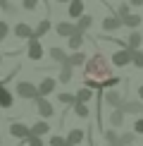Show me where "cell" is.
<instances>
[{
    "label": "cell",
    "mask_w": 143,
    "mask_h": 146,
    "mask_svg": "<svg viewBox=\"0 0 143 146\" xmlns=\"http://www.w3.org/2000/svg\"><path fill=\"white\" fill-rule=\"evenodd\" d=\"M86 72H83V82L91 89H105V82L110 77V65H107V58L95 53L91 60H86Z\"/></svg>",
    "instance_id": "6da1fadb"
},
{
    "label": "cell",
    "mask_w": 143,
    "mask_h": 146,
    "mask_svg": "<svg viewBox=\"0 0 143 146\" xmlns=\"http://www.w3.org/2000/svg\"><path fill=\"white\" fill-rule=\"evenodd\" d=\"M14 91H17V96L19 98H26V101H33L36 96H38V91H36V84L33 82H17V86H14Z\"/></svg>",
    "instance_id": "7a4b0ae2"
},
{
    "label": "cell",
    "mask_w": 143,
    "mask_h": 146,
    "mask_svg": "<svg viewBox=\"0 0 143 146\" xmlns=\"http://www.w3.org/2000/svg\"><path fill=\"white\" fill-rule=\"evenodd\" d=\"M36 110H38V115L43 120H48V117H52L55 115V108H52V103L48 101V96H36Z\"/></svg>",
    "instance_id": "3957f363"
},
{
    "label": "cell",
    "mask_w": 143,
    "mask_h": 146,
    "mask_svg": "<svg viewBox=\"0 0 143 146\" xmlns=\"http://www.w3.org/2000/svg\"><path fill=\"white\" fill-rule=\"evenodd\" d=\"M43 46H41V38H29V46H26V58L29 60H41L43 58Z\"/></svg>",
    "instance_id": "277c9868"
},
{
    "label": "cell",
    "mask_w": 143,
    "mask_h": 146,
    "mask_svg": "<svg viewBox=\"0 0 143 146\" xmlns=\"http://www.w3.org/2000/svg\"><path fill=\"white\" fill-rule=\"evenodd\" d=\"M129 62H131V50H129V48H122V50L112 53V65H117V67H127Z\"/></svg>",
    "instance_id": "5b68a950"
},
{
    "label": "cell",
    "mask_w": 143,
    "mask_h": 146,
    "mask_svg": "<svg viewBox=\"0 0 143 146\" xmlns=\"http://www.w3.org/2000/svg\"><path fill=\"white\" fill-rule=\"evenodd\" d=\"M10 134L14 139H26L31 134V127L24 125V122H10Z\"/></svg>",
    "instance_id": "8992f818"
},
{
    "label": "cell",
    "mask_w": 143,
    "mask_h": 146,
    "mask_svg": "<svg viewBox=\"0 0 143 146\" xmlns=\"http://www.w3.org/2000/svg\"><path fill=\"white\" fill-rule=\"evenodd\" d=\"M55 86H57V82L52 77H45L41 84H36V91H38V96H50L52 91H55Z\"/></svg>",
    "instance_id": "52a82bcc"
},
{
    "label": "cell",
    "mask_w": 143,
    "mask_h": 146,
    "mask_svg": "<svg viewBox=\"0 0 143 146\" xmlns=\"http://www.w3.org/2000/svg\"><path fill=\"white\" fill-rule=\"evenodd\" d=\"M119 108H122V113L124 115H138V113H143V103L141 101H122L119 103Z\"/></svg>",
    "instance_id": "ba28073f"
},
{
    "label": "cell",
    "mask_w": 143,
    "mask_h": 146,
    "mask_svg": "<svg viewBox=\"0 0 143 146\" xmlns=\"http://www.w3.org/2000/svg\"><path fill=\"white\" fill-rule=\"evenodd\" d=\"M103 98H105V103H107V106H110V108H119V103H122V101H124V96H122V94H119V91H117V89H107V91H105V96H103Z\"/></svg>",
    "instance_id": "9c48e42d"
},
{
    "label": "cell",
    "mask_w": 143,
    "mask_h": 146,
    "mask_svg": "<svg viewBox=\"0 0 143 146\" xmlns=\"http://www.w3.org/2000/svg\"><path fill=\"white\" fill-rule=\"evenodd\" d=\"M141 43H143V36H141L138 29L129 31V36H127V48H129V50H136V48H141Z\"/></svg>",
    "instance_id": "30bf717a"
},
{
    "label": "cell",
    "mask_w": 143,
    "mask_h": 146,
    "mask_svg": "<svg viewBox=\"0 0 143 146\" xmlns=\"http://www.w3.org/2000/svg\"><path fill=\"white\" fill-rule=\"evenodd\" d=\"M76 31V27L72 22H57V27H55V34L57 36H62V38H67V36H72Z\"/></svg>",
    "instance_id": "8fae6325"
},
{
    "label": "cell",
    "mask_w": 143,
    "mask_h": 146,
    "mask_svg": "<svg viewBox=\"0 0 143 146\" xmlns=\"http://www.w3.org/2000/svg\"><path fill=\"white\" fill-rule=\"evenodd\" d=\"M91 24H93V17L83 12L81 17H76V24H74V27H76V31H79V34H83V31H88V29H91Z\"/></svg>",
    "instance_id": "7c38bea8"
},
{
    "label": "cell",
    "mask_w": 143,
    "mask_h": 146,
    "mask_svg": "<svg viewBox=\"0 0 143 146\" xmlns=\"http://www.w3.org/2000/svg\"><path fill=\"white\" fill-rule=\"evenodd\" d=\"M12 31H14V36H17V38H24V41H29V38H31V34H33V29L29 27V24L19 22L14 29H12Z\"/></svg>",
    "instance_id": "4fadbf2b"
},
{
    "label": "cell",
    "mask_w": 143,
    "mask_h": 146,
    "mask_svg": "<svg viewBox=\"0 0 143 146\" xmlns=\"http://www.w3.org/2000/svg\"><path fill=\"white\" fill-rule=\"evenodd\" d=\"M69 17L72 19H76V17H81L83 12H86V7H83V0H69Z\"/></svg>",
    "instance_id": "5bb4252c"
},
{
    "label": "cell",
    "mask_w": 143,
    "mask_h": 146,
    "mask_svg": "<svg viewBox=\"0 0 143 146\" xmlns=\"http://www.w3.org/2000/svg\"><path fill=\"white\" fill-rule=\"evenodd\" d=\"M12 103H14V96H12V91L10 89H5V86H0V108H12Z\"/></svg>",
    "instance_id": "9a60e30c"
},
{
    "label": "cell",
    "mask_w": 143,
    "mask_h": 146,
    "mask_svg": "<svg viewBox=\"0 0 143 146\" xmlns=\"http://www.w3.org/2000/svg\"><path fill=\"white\" fill-rule=\"evenodd\" d=\"M119 27H122V19H119L117 15H110V17L103 19V29H105V31H117Z\"/></svg>",
    "instance_id": "2e32d148"
},
{
    "label": "cell",
    "mask_w": 143,
    "mask_h": 146,
    "mask_svg": "<svg viewBox=\"0 0 143 146\" xmlns=\"http://www.w3.org/2000/svg\"><path fill=\"white\" fill-rule=\"evenodd\" d=\"M67 65H72V67H81L83 62H86V55H83L81 50H74L72 55H67V60H64Z\"/></svg>",
    "instance_id": "e0dca14e"
},
{
    "label": "cell",
    "mask_w": 143,
    "mask_h": 146,
    "mask_svg": "<svg viewBox=\"0 0 143 146\" xmlns=\"http://www.w3.org/2000/svg\"><path fill=\"white\" fill-rule=\"evenodd\" d=\"M72 70H74V67H72V65H67V62L60 65V84H69V82H72V74H74Z\"/></svg>",
    "instance_id": "ac0fdd59"
},
{
    "label": "cell",
    "mask_w": 143,
    "mask_h": 146,
    "mask_svg": "<svg viewBox=\"0 0 143 146\" xmlns=\"http://www.w3.org/2000/svg\"><path fill=\"white\" fill-rule=\"evenodd\" d=\"M122 24H124V27H129V29H138V24H141V15H134V12H129V15H124V17H122Z\"/></svg>",
    "instance_id": "d6986e66"
},
{
    "label": "cell",
    "mask_w": 143,
    "mask_h": 146,
    "mask_svg": "<svg viewBox=\"0 0 143 146\" xmlns=\"http://www.w3.org/2000/svg\"><path fill=\"white\" fill-rule=\"evenodd\" d=\"M50 31V19H43V22H38V27L33 29V34H31V38H43V36Z\"/></svg>",
    "instance_id": "ffe728a7"
},
{
    "label": "cell",
    "mask_w": 143,
    "mask_h": 146,
    "mask_svg": "<svg viewBox=\"0 0 143 146\" xmlns=\"http://www.w3.org/2000/svg\"><path fill=\"white\" fill-rule=\"evenodd\" d=\"M48 132H50V125L45 120H38L36 125H31V134H36V137H45Z\"/></svg>",
    "instance_id": "44dd1931"
},
{
    "label": "cell",
    "mask_w": 143,
    "mask_h": 146,
    "mask_svg": "<svg viewBox=\"0 0 143 146\" xmlns=\"http://www.w3.org/2000/svg\"><path fill=\"white\" fill-rule=\"evenodd\" d=\"M107 122H110V127H122V122H124L122 108H115V110L110 113V117H107Z\"/></svg>",
    "instance_id": "7402d4cb"
},
{
    "label": "cell",
    "mask_w": 143,
    "mask_h": 146,
    "mask_svg": "<svg viewBox=\"0 0 143 146\" xmlns=\"http://www.w3.org/2000/svg\"><path fill=\"white\" fill-rule=\"evenodd\" d=\"M67 41H69V50H79V48L83 46V34L74 31L72 36H67Z\"/></svg>",
    "instance_id": "603a6c76"
},
{
    "label": "cell",
    "mask_w": 143,
    "mask_h": 146,
    "mask_svg": "<svg viewBox=\"0 0 143 146\" xmlns=\"http://www.w3.org/2000/svg\"><path fill=\"white\" fill-rule=\"evenodd\" d=\"M74 98L79 101V103H88V101L93 98V89H91V86H83V89H79V91L74 94Z\"/></svg>",
    "instance_id": "cb8c5ba5"
},
{
    "label": "cell",
    "mask_w": 143,
    "mask_h": 146,
    "mask_svg": "<svg viewBox=\"0 0 143 146\" xmlns=\"http://www.w3.org/2000/svg\"><path fill=\"white\" fill-rule=\"evenodd\" d=\"M83 137H86V134H83V129H72V132H69V134L64 137V139H67V144H74V146H79V144L83 141Z\"/></svg>",
    "instance_id": "d4e9b609"
},
{
    "label": "cell",
    "mask_w": 143,
    "mask_h": 146,
    "mask_svg": "<svg viewBox=\"0 0 143 146\" xmlns=\"http://www.w3.org/2000/svg\"><path fill=\"white\" fill-rule=\"evenodd\" d=\"M74 115H76V117H81V120H86L88 115H91V110H88V106H86V103L74 101Z\"/></svg>",
    "instance_id": "484cf974"
},
{
    "label": "cell",
    "mask_w": 143,
    "mask_h": 146,
    "mask_svg": "<svg viewBox=\"0 0 143 146\" xmlns=\"http://www.w3.org/2000/svg\"><path fill=\"white\" fill-rule=\"evenodd\" d=\"M48 53H50V60H55V62H60V65L67 60V53H64L62 48H50Z\"/></svg>",
    "instance_id": "4316f807"
},
{
    "label": "cell",
    "mask_w": 143,
    "mask_h": 146,
    "mask_svg": "<svg viewBox=\"0 0 143 146\" xmlns=\"http://www.w3.org/2000/svg\"><path fill=\"white\" fill-rule=\"evenodd\" d=\"M136 141V132H124V134H119V146H131Z\"/></svg>",
    "instance_id": "83f0119b"
},
{
    "label": "cell",
    "mask_w": 143,
    "mask_h": 146,
    "mask_svg": "<svg viewBox=\"0 0 143 146\" xmlns=\"http://www.w3.org/2000/svg\"><path fill=\"white\" fill-rule=\"evenodd\" d=\"M131 65H136L138 70H143V50H131Z\"/></svg>",
    "instance_id": "f1b7e54d"
},
{
    "label": "cell",
    "mask_w": 143,
    "mask_h": 146,
    "mask_svg": "<svg viewBox=\"0 0 143 146\" xmlns=\"http://www.w3.org/2000/svg\"><path fill=\"white\" fill-rule=\"evenodd\" d=\"M24 146H45L43 144V137H36V134H29L26 139H22Z\"/></svg>",
    "instance_id": "f546056e"
},
{
    "label": "cell",
    "mask_w": 143,
    "mask_h": 146,
    "mask_svg": "<svg viewBox=\"0 0 143 146\" xmlns=\"http://www.w3.org/2000/svg\"><path fill=\"white\" fill-rule=\"evenodd\" d=\"M0 12H7V15H17V5L10 0H0Z\"/></svg>",
    "instance_id": "4dcf8cb0"
},
{
    "label": "cell",
    "mask_w": 143,
    "mask_h": 146,
    "mask_svg": "<svg viewBox=\"0 0 143 146\" xmlns=\"http://www.w3.org/2000/svg\"><path fill=\"white\" fill-rule=\"evenodd\" d=\"M57 101L64 103V106H74V94H67V91H62V94H57Z\"/></svg>",
    "instance_id": "1f68e13d"
},
{
    "label": "cell",
    "mask_w": 143,
    "mask_h": 146,
    "mask_svg": "<svg viewBox=\"0 0 143 146\" xmlns=\"http://www.w3.org/2000/svg\"><path fill=\"white\" fill-rule=\"evenodd\" d=\"M105 141H107V144H119L117 129H105Z\"/></svg>",
    "instance_id": "d6a6232c"
},
{
    "label": "cell",
    "mask_w": 143,
    "mask_h": 146,
    "mask_svg": "<svg viewBox=\"0 0 143 146\" xmlns=\"http://www.w3.org/2000/svg\"><path fill=\"white\" fill-rule=\"evenodd\" d=\"M129 12H131V5H127V3H122V5H119V7L115 10V15L119 17V19H122V17H124V15H129Z\"/></svg>",
    "instance_id": "836d02e7"
},
{
    "label": "cell",
    "mask_w": 143,
    "mask_h": 146,
    "mask_svg": "<svg viewBox=\"0 0 143 146\" xmlns=\"http://www.w3.org/2000/svg\"><path fill=\"white\" fill-rule=\"evenodd\" d=\"M22 7L26 12H33L36 7H38V0H22Z\"/></svg>",
    "instance_id": "e575fe53"
},
{
    "label": "cell",
    "mask_w": 143,
    "mask_h": 146,
    "mask_svg": "<svg viewBox=\"0 0 143 146\" xmlns=\"http://www.w3.org/2000/svg\"><path fill=\"white\" fill-rule=\"evenodd\" d=\"M7 34H10V24L0 19V41H5V38H7Z\"/></svg>",
    "instance_id": "d590c367"
},
{
    "label": "cell",
    "mask_w": 143,
    "mask_h": 146,
    "mask_svg": "<svg viewBox=\"0 0 143 146\" xmlns=\"http://www.w3.org/2000/svg\"><path fill=\"white\" fill-rule=\"evenodd\" d=\"M64 144H67L64 137H50V146H64Z\"/></svg>",
    "instance_id": "8d00e7d4"
},
{
    "label": "cell",
    "mask_w": 143,
    "mask_h": 146,
    "mask_svg": "<svg viewBox=\"0 0 143 146\" xmlns=\"http://www.w3.org/2000/svg\"><path fill=\"white\" fill-rule=\"evenodd\" d=\"M134 129H136V134H143V117H138L134 122Z\"/></svg>",
    "instance_id": "74e56055"
},
{
    "label": "cell",
    "mask_w": 143,
    "mask_h": 146,
    "mask_svg": "<svg viewBox=\"0 0 143 146\" xmlns=\"http://www.w3.org/2000/svg\"><path fill=\"white\" fill-rule=\"evenodd\" d=\"M129 5H134V7H138V5H143V0H131Z\"/></svg>",
    "instance_id": "f35d334b"
},
{
    "label": "cell",
    "mask_w": 143,
    "mask_h": 146,
    "mask_svg": "<svg viewBox=\"0 0 143 146\" xmlns=\"http://www.w3.org/2000/svg\"><path fill=\"white\" fill-rule=\"evenodd\" d=\"M138 96H141V101H143V86H138Z\"/></svg>",
    "instance_id": "ab89813d"
},
{
    "label": "cell",
    "mask_w": 143,
    "mask_h": 146,
    "mask_svg": "<svg viewBox=\"0 0 143 146\" xmlns=\"http://www.w3.org/2000/svg\"><path fill=\"white\" fill-rule=\"evenodd\" d=\"M0 65H3V50H0Z\"/></svg>",
    "instance_id": "60d3db41"
},
{
    "label": "cell",
    "mask_w": 143,
    "mask_h": 146,
    "mask_svg": "<svg viewBox=\"0 0 143 146\" xmlns=\"http://www.w3.org/2000/svg\"><path fill=\"white\" fill-rule=\"evenodd\" d=\"M105 146H119V144H105Z\"/></svg>",
    "instance_id": "b9f144b4"
},
{
    "label": "cell",
    "mask_w": 143,
    "mask_h": 146,
    "mask_svg": "<svg viewBox=\"0 0 143 146\" xmlns=\"http://www.w3.org/2000/svg\"><path fill=\"white\" fill-rule=\"evenodd\" d=\"M57 3H69V0H57Z\"/></svg>",
    "instance_id": "7bdbcfd3"
},
{
    "label": "cell",
    "mask_w": 143,
    "mask_h": 146,
    "mask_svg": "<svg viewBox=\"0 0 143 146\" xmlns=\"http://www.w3.org/2000/svg\"><path fill=\"white\" fill-rule=\"evenodd\" d=\"M0 86H5V82H3V79H0Z\"/></svg>",
    "instance_id": "ee69618b"
},
{
    "label": "cell",
    "mask_w": 143,
    "mask_h": 146,
    "mask_svg": "<svg viewBox=\"0 0 143 146\" xmlns=\"http://www.w3.org/2000/svg\"><path fill=\"white\" fill-rule=\"evenodd\" d=\"M0 146H3V137H0Z\"/></svg>",
    "instance_id": "f6af8a7d"
},
{
    "label": "cell",
    "mask_w": 143,
    "mask_h": 146,
    "mask_svg": "<svg viewBox=\"0 0 143 146\" xmlns=\"http://www.w3.org/2000/svg\"><path fill=\"white\" fill-rule=\"evenodd\" d=\"M64 146H74V144H64Z\"/></svg>",
    "instance_id": "bcb514c9"
}]
</instances>
